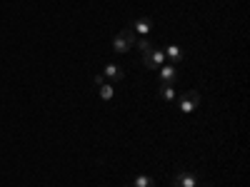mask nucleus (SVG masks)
Instances as JSON below:
<instances>
[{
    "mask_svg": "<svg viewBox=\"0 0 250 187\" xmlns=\"http://www.w3.org/2000/svg\"><path fill=\"white\" fill-rule=\"evenodd\" d=\"M98 90V95H100V100H113V95H115V90H113V85H108V82H103V85H98L95 88Z\"/></svg>",
    "mask_w": 250,
    "mask_h": 187,
    "instance_id": "obj_10",
    "label": "nucleus"
},
{
    "mask_svg": "<svg viewBox=\"0 0 250 187\" xmlns=\"http://www.w3.org/2000/svg\"><path fill=\"white\" fill-rule=\"evenodd\" d=\"M135 35H143V37H148L150 33H153V20L150 18H135V20H130V25H128Z\"/></svg>",
    "mask_w": 250,
    "mask_h": 187,
    "instance_id": "obj_4",
    "label": "nucleus"
},
{
    "mask_svg": "<svg viewBox=\"0 0 250 187\" xmlns=\"http://www.w3.org/2000/svg\"><path fill=\"white\" fill-rule=\"evenodd\" d=\"M163 53H165V60H173V65L183 60V50H180L178 45H168V48H165Z\"/></svg>",
    "mask_w": 250,
    "mask_h": 187,
    "instance_id": "obj_8",
    "label": "nucleus"
},
{
    "mask_svg": "<svg viewBox=\"0 0 250 187\" xmlns=\"http://www.w3.org/2000/svg\"><path fill=\"white\" fill-rule=\"evenodd\" d=\"M135 48H138V50L145 55V53H148L153 45H150V40H148V37H140V40H135Z\"/></svg>",
    "mask_w": 250,
    "mask_h": 187,
    "instance_id": "obj_12",
    "label": "nucleus"
},
{
    "mask_svg": "<svg viewBox=\"0 0 250 187\" xmlns=\"http://www.w3.org/2000/svg\"><path fill=\"white\" fill-rule=\"evenodd\" d=\"M158 77H160V85H175V80H178V70L175 65H160L158 68Z\"/></svg>",
    "mask_w": 250,
    "mask_h": 187,
    "instance_id": "obj_6",
    "label": "nucleus"
},
{
    "mask_svg": "<svg viewBox=\"0 0 250 187\" xmlns=\"http://www.w3.org/2000/svg\"><path fill=\"white\" fill-rule=\"evenodd\" d=\"M133 48H135V33H133L130 28L120 30V33L113 37V50H115V53H128V50H133Z\"/></svg>",
    "mask_w": 250,
    "mask_h": 187,
    "instance_id": "obj_1",
    "label": "nucleus"
},
{
    "mask_svg": "<svg viewBox=\"0 0 250 187\" xmlns=\"http://www.w3.org/2000/svg\"><path fill=\"white\" fill-rule=\"evenodd\" d=\"M133 187H155V182H153L148 175H138L135 182H133Z\"/></svg>",
    "mask_w": 250,
    "mask_h": 187,
    "instance_id": "obj_11",
    "label": "nucleus"
},
{
    "mask_svg": "<svg viewBox=\"0 0 250 187\" xmlns=\"http://www.w3.org/2000/svg\"><path fill=\"white\" fill-rule=\"evenodd\" d=\"M103 82H105V77H103V75H95V80H93V85L98 88V85H103Z\"/></svg>",
    "mask_w": 250,
    "mask_h": 187,
    "instance_id": "obj_13",
    "label": "nucleus"
},
{
    "mask_svg": "<svg viewBox=\"0 0 250 187\" xmlns=\"http://www.w3.org/2000/svg\"><path fill=\"white\" fill-rule=\"evenodd\" d=\"M198 105H200V95H198V90H188V93L178 95V108H180V112L190 115Z\"/></svg>",
    "mask_w": 250,
    "mask_h": 187,
    "instance_id": "obj_2",
    "label": "nucleus"
},
{
    "mask_svg": "<svg viewBox=\"0 0 250 187\" xmlns=\"http://www.w3.org/2000/svg\"><path fill=\"white\" fill-rule=\"evenodd\" d=\"M130 187H133V185H130Z\"/></svg>",
    "mask_w": 250,
    "mask_h": 187,
    "instance_id": "obj_14",
    "label": "nucleus"
},
{
    "mask_svg": "<svg viewBox=\"0 0 250 187\" xmlns=\"http://www.w3.org/2000/svg\"><path fill=\"white\" fill-rule=\"evenodd\" d=\"M158 93H160V97H163L165 102H175V100H178V95H175V88H173V85H160V88H158Z\"/></svg>",
    "mask_w": 250,
    "mask_h": 187,
    "instance_id": "obj_9",
    "label": "nucleus"
},
{
    "mask_svg": "<svg viewBox=\"0 0 250 187\" xmlns=\"http://www.w3.org/2000/svg\"><path fill=\"white\" fill-rule=\"evenodd\" d=\"M143 65L148 70H158L160 65H165V53L158 50V48H150L148 53L143 55Z\"/></svg>",
    "mask_w": 250,
    "mask_h": 187,
    "instance_id": "obj_3",
    "label": "nucleus"
},
{
    "mask_svg": "<svg viewBox=\"0 0 250 187\" xmlns=\"http://www.w3.org/2000/svg\"><path fill=\"white\" fill-rule=\"evenodd\" d=\"M103 77L105 80H123L125 77V70L120 68V65H115V62H110V65H105V70H103Z\"/></svg>",
    "mask_w": 250,
    "mask_h": 187,
    "instance_id": "obj_7",
    "label": "nucleus"
},
{
    "mask_svg": "<svg viewBox=\"0 0 250 187\" xmlns=\"http://www.w3.org/2000/svg\"><path fill=\"white\" fill-rule=\"evenodd\" d=\"M173 187H200V182H198V175H195V172L180 170V172L175 175V180H173Z\"/></svg>",
    "mask_w": 250,
    "mask_h": 187,
    "instance_id": "obj_5",
    "label": "nucleus"
}]
</instances>
